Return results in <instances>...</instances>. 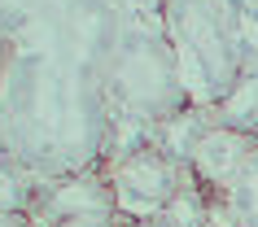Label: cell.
I'll list each match as a JSON object with an SVG mask.
<instances>
[{"mask_svg":"<svg viewBox=\"0 0 258 227\" xmlns=\"http://www.w3.org/2000/svg\"><path fill=\"white\" fill-rule=\"evenodd\" d=\"M101 171H105V179H109L114 210H118L122 223L158 218V214L192 184L188 162L175 158L158 135H145V140H136V144L109 153Z\"/></svg>","mask_w":258,"mask_h":227,"instance_id":"4","label":"cell"},{"mask_svg":"<svg viewBox=\"0 0 258 227\" xmlns=\"http://www.w3.org/2000/svg\"><path fill=\"white\" fill-rule=\"evenodd\" d=\"M114 109L96 70L48 48L9 44L0 61V158L40 179L105 166Z\"/></svg>","mask_w":258,"mask_h":227,"instance_id":"1","label":"cell"},{"mask_svg":"<svg viewBox=\"0 0 258 227\" xmlns=\"http://www.w3.org/2000/svg\"><path fill=\"white\" fill-rule=\"evenodd\" d=\"M96 79H101V92H105L114 118L140 122L149 131L192 109L175 48L162 31V9L122 14V27L96 70Z\"/></svg>","mask_w":258,"mask_h":227,"instance_id":"2","label":"cell"},{"mask_svg":"<svg viewBox=\"0 0 258 227\" xmlns=\"http://www.w3.org/2000/svg\"><path fill=\"white\" fill-rule=\"evenodd\" d=\"M40 227H122L118 214H75V218H53Z\"/></svg>","mask_w":258,"mask_h":227,"instance_id":"11","label":"cell"},{"mask_svg":"<svg viewBox=\"0 0 258 227\" xmlns=\"http://www.w3.org/2000/svg\"><path fill=\"white\" fill-rule=\"evenodd\" d=\"M109 5L122 14H158L162 9V0H109Z\"/></svg>","mask_w":258,"mask_h":227,"instance_id":"12","label":"cell"},{"mask_svg":"<svg viewBox=\"0 0 258 227\" xmlns=\"http://www.w3.org/2000/svg\"><path fill=\"white\" fill-rule=\"evenodd\" d=\"M61 0H0V48L18 44L27 31H35Z\"/></svg>","mask_w":258,"mask_h":227,"instance_id":"8","label":"cell"},{"mask_svg":"<svg viewBox=\"0 0 258 227\" xmlns=\"http://www.w3.org/2000/svg\"><path fill=\"white\" fill-rule=\"evenodd\" d=\"M162 31L197 109L219 105L245 79V48L232 0H162Z\"/></svg>","mask_w":258,"mask_h":227,"instance_id":"3","label":"cell"},{"mask_svg":"<svg viewBox=\"0 0 258 227\" xmlns=\"http://www.w3.org/2000/svg\"><path fill=\"white\" fill-rule=\"evenodd\" d=\"M210 118L223 127H241V131H258V74L245 70V79L232 88L219 105H210Z\"/></svg>","mask_w":258,"mask_h":227,"instance_id":"7","label":"cell"},{"mask_svg":"<svg viewBox=\"0 0 258 227\" xmlns=\"http://www.w3.org/2000/svg\"><path fill=\"white\" fill-rule=\"evenodd\" d=\"M40 184H44L40 175H31L27 166L0 158V210L31 214V210H35V192H40Z\"/></svg>","mask_w":258,"mask_h":227,"instance_id":"9","label":"cell"},{"mask_svg":"<svg viewBox=\"0 0 258 227\" xmlns=\"http://www.w3.org/2000/svg\"><path fill=\"white\" fill-rule=\"evenodd\" d=\"M228 214H232V227H258V153L249 158L245 175L228 192Z\"/></svg>","mask_w":258,"mask_h":227,"instance_id":"10","label":"cell"},{"mask_svg":"<svg viewBox=\"0 0 258 227\" xmlns=\"http://www.w3.org/2000/svg\"><path fill=\"white\" fill-rule=\"evenodd\" d=\"M0 227H40V223L22 210H0Z\"/></svg>","mask_w":258,"mask_h":227,"instance_id":"13","label":"cell"},{"mask_svg":"<svg viewBox=\"0 0 258 227\" xmlns=\"http://www.w3.org/2000/svg\"><path fill=\"white\" fill-rule=\"evenodd\" d=\"M75 214H118L114 210V192H109L105 171H79L61 175V179H44L35 192V223H53V218H75Z\"/></svg>","mask_w":258,"mask_h":227,"instance_id":"6","label":"cell"},{"mask_svg":"<svg viewBox=\"0 0 258 227\" xmlns=\"http://www.w3.org/2000/svg\"><path fill=\"white\" fill-rule=\"evenodd\" d=\"M0 61H5V48H0Z\"/></svg>","mask_w":258,"mask_h":227,"instance_id":"14","label":"cell"},{"mask_svg":"<svg viewBox=\"0 0 258 227\" xmlns=\"http://www.w3.org/2000/svg\"><path fill=\"white\" fill-rule=\"evenodd\" d=\"M118 27H122V9H114L109 0H61L40 27L27 31L18 44L22 48H48V53L70 57V61H79L88 70H101Z\"/></svg>","mask_w":258,"mask_h":227,"instance_id":"5","label":"cell"},{"mask_svg":"<svg viewBox=\"0 0 258 227\" xmlns=\"http://www.w3.org/2000/svg\"><path fill=\"white\" fill-rule=\"evenodd\" d=\"M254 5H258V0H254Z\"/></svg>","mask_w":258,"mask_h":227,"instance_id":"15","label":"cell"}]
</instances>
